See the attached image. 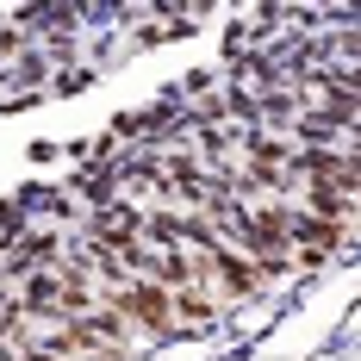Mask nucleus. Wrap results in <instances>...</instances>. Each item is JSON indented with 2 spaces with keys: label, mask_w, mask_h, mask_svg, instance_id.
Wrapping results in <instances>:
<instances>
[{
  "label": "nucleus",
  "mask_w": 361,
  "mask_h": 361,
  "mask_svg": "<svg viewBox=\"0 0 361 361\" xmlns=\"http://www.w3.org/2000/svg\"><path fill=\"white\" fill-rule=\"evenodd\" d=\"M19 255H25V262H50V255H56V237H50V231H32V237H19Z\"/></svg>",
  "instance_id": "f257e3e1"
}]
</instances>
